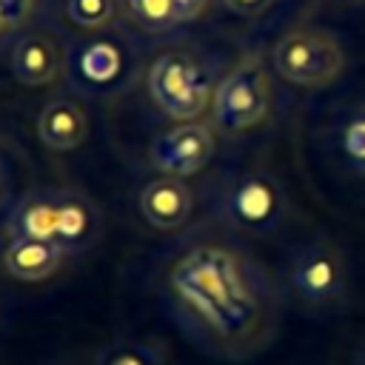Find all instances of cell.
<instances>
[{"label": "cell", "instance_id": "obj_14", "mask_svg": "<svg viewBox=\"0 0 365 365\" xmlns=\"http://www.w3.org/2000/svg\"><path fill=\"white\" fill-rule=\"evenodd\" d=\"M77 68L83 74L86 83H94V86H106L111 80H117V74L123 71V54L114 43L108 40H94L88 43L83 51H80V60H77Z\"/></svg>", "mask_w": 365, "mask_h": 365}, {"label": "cell", "instance_id": "obj_21", "mask_svg": "<svg viewBox=\"0 0 365 365\" xmlns=\"http://www.w3.org/2000/svg\"><path fill=\"white\" fill-rule=\"evenodd\" d=\"M271 0H222L225 9H231L234 14H259L268 9Z\"/></svg>", "mask_w": 365, "mask_h": 365}, {"label": "cell", "instance_id": "obj_12", "mask_svg": "<svg viewBox=\"0 0 365 365\" xmlns=\"http://www.w3.org/2000/svg\"><path fill=\"white\" fill-rule=\"evenodd\" d=\"M60 68V54L54 43L43 34H26L11 51V71L23 86H46Z\"/></svg>", "mask_w": 365, "mask_h": 365}, {"label": "cell", "instance_id": "obj_22", "mask_svg": "<svg viewBox=\"0 0 365 365\" xmlns=\"http://www.w3.org/2000/svg\"><path fill=\"white\" fill-rule=\"evenodd\" d=\"M0 29H3V17H0Z\"/></svg>", "mask_w": 365, "mask_h": 365}, {"label": "cell", "instance_id": "obj_9", "mask_svg": "<svg viewBox=\"0 0 365 365\" xmlns=\"http://www.w3.org/2000/svg\"><path fill=\"white\" fill-rule=\"evenodd\" d=\"M37 134L51 151H71L88 137V117L71 100H54L40 111Z\"/></svg>", "mask_w": 365, "mask_h": 365}, {"label": "cell", "instance_id": "obj_6", "mask_svg": "<svg viewBox=\"0 0 365 365\" xmlns=\"http://www.w3.org/2000/svg\"><path fill=\"white\" fill-rule=\"evenodd\" d=\"M294 291L314 305H328L345 291V262L331 245H308L291 265Z\"/></svg>", "mask_w": 365, "mask_h": 365}, {"label": "cell", "instance_id": "obj_10", "mask_svg": "<svg viewBox=\"0 0 365 365\" xmlns=\"http://www.w3.org/2000/svg\"><path fill=\"white\" fill-rule=\"evenodd\" d=\"M63 248L48 240H31V237H14L6 248V268L11 277L26 282H40L57 271L63 262Z\"/></svg>", "mask_w": 365, "mask_h": 365}, {"label": "cell", "instance_id": "obj_4", "mask_svg": "<svg viewBox=\"0 0 365 365\" xmlns=\"http://www.w3.org/2000/svg\"><path fill=\"white\" fill-rule=\"evenodd\" d=\"M271 106V88L265 68L257 57L237 63L214 91V120L222 131H245L265 120Z\"/></svg>", "mask_w": 365, "mask_h": 365}, {"label": "cell", "instance_id": "obj_2", "mask_svg": "<svg viewBox=\"0 0 365 365\" xmlns=\"http://www.w3.org/2000/svg\"><path fill=\"white\" fill-rule=\"evenodd\" d=\"M345 54L339 43L314 29H294L274 46V68L294 86H328L339 77Z\"/></svg>", "mask_w": 365, "mask_h": 365}, {"label": "cell", "instance_id": "obj_11", "mask_svg": "<svg viewBox=\"0 0 365 365\" xmlns=\"http://www.w3.org/2000/svg\"><path fill=\"white\" fill-rule=\"evenodd\" d=\"M9 228H11V240L14 237H31V240L57 242V237H60V194L26 197L14 208Z\"/></svg>", "mask_w": 365, "mask_h": 365}, {"label": "cell", "instance_id": "obj_16", "mask_svg": "<svg viewBox=\"0 0 365 365\" xmlns=\"http://www.w3.org/2000/svg\"><path fill=\"white\" fill-rule=\"evenodd\" d=\"M342 151L354 168L365 174V106H359L342 128Z\"/></svg>", "mask_w": 365, "mask_h": 365}, {"label": "cell", "instance_id": "obj_1", "mask_svg": "<svg viewBox=\"0 0 365 365\" xmlns=\"http://www.w3.org/2000/svg\"><path fill=\"white\" fill-rule=\"evenodd\" d=\"M174 291L225 342H245L262 322V305L248 288L234 254L202 245L188 251L171 271Z\"/></svg>", "mask_w": 365, "mask_h": 365}, {"label": "cell", "instance_id": "obj_5", "mask_svg": "<svg viewBox=\"0 0 365 365\" xmlns=\"http://www.w3.org/2000/svg\"><path fill=\"white\" fill-rule=\"evenodd\" d=\"M222 211L234 225L245 231H265L277 222L282 211V197L274 180H268L265 174H242L228 185L222 197Z\"/></svg>", "mask_w": 365, "mask_h": 365}, {"label": "cell", "instance_id": "obj_19", "mask_svg": "<svg viewBox=\"0 0 365 365\" xmlns=\"http://www.w3.org/2000/svg\"><path fill=\"white\" fill-rule=\"evenodd\" d=\"M34 0H0V17H3V26H17L20 20L29 17Z\"/></svg>", "mask_w": 365, "mask_h": 365}, {"label": "cell", "instance_id": "obj_15", "mask_svg": "<svg viewBox=\"0 0 365 365\" xmlns=\"http://www.w3.org/2000/svg\"><path fill=\"white\" fill-rule=\"evenodd\" d=\"M97 365H160V359L143 342H114L97 356Z\"/></svg>", "mask_w": 365, "mask_h": 365}, {"label": "cell", "instance_id": "obj_8", "mask_svg": "<svg viewBox=\"0 0 365 365\" xmlns=\"http://www.w3.org/2000/svg\"><path fill=\"white\" fill-rule=\"evenodd\" d=\"M191 191L185 188V182H180V177H165V180H154L143 188L140 194V211L143 217L163 231H174L180 228L188 214H191Z\"/></svg>", "mask_w": 365, "mask_h": 365}, {"label": "cell", "instance_id": "obj_20", "mask_svg": "<svg viewBox=\"0 0 365 365\" xmlns=\"http://www.w3.org/2000/svg\"><path fill=\"white\" fill-rule=\"evenodd\" d=\"M208 0H171V14H174V23H188V20H197L202 11H205Z\"/></svg>", "mask_w": 365, "mask_h": 365}, {"label": "cell", "instance_id": "obj_7", "mask_svg": "<svg viewBox=\"0 0 365 365\" xmlns=\"http://www.w3.org/2000/svg\"><path fill=\"white\" fill-rule=\"evenodd\" d=\"M214 154V134L208 125L185 123L165 134H160L151 145V163L171 174V177H188L197 174Z\"/></svg>", "mask_w": 365, "mask_h": 365}, {"label": "cell", "instance_id": "obj_18", "mask_svg": "<svg viewBox=\"0 0 365 365\" xmlns=\"http://www.w3.org/2000/svg\"><path fill=\"white\" fill-rule=\"evenodd\" d=\"M128 6H131V11L143 23H148L154 29H163V26H171L174 23L171 0H128Z\"/></svg>", "mask_w": 365, "mask_h": 365}, {"label": "cell", "instance_id": "obj_17", "mask_svg": "<svg viewBox=\"0 0 365 365\" xmlns=\"http://www.w3.org/2000/svg\"><path fill=\"white\" fill-rule=\"evenodd\" d=\"M68 17L83 29H100L114 17L111 0H68Z\"/></svg>", "mask_w": 365, "mask_h": 365}, {"label": "cell", "instance_id": "obj_3", "mask_svg": "<svg viewBox=\"0 0 365 365\" xmlns=\"http://www.w3.org/2000/svg\"><path fill=\"white\" fill-rule=\"evenodd\" d=\"M148 94L174 120H194L211 100V86L202 68L180 51L160 54L148 68Z\"/></svg>", "mask_w": 365, "mask_h": 365}, {"label": "cell", "instance_id": "obj_13", "mask_svg": "<svg viewBox=\"0 0 365 365\" xmlns=\"http://www.w3.org/2000/svg\"><path fill=\"white\" fill-rule=\"evenodd\" d=\"M94 228H97V220H94V211L88 205V200H83L77 194H60V237H57V245L63 251H77V248L88 245Z\"/></svg>", "mask_w": 365, "mask_h": 365}]
</instances>
